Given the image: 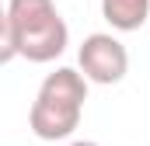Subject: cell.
<instances>
[{
	"instance_id": "7a4b0ae2",
	"label": "cell",
	"mask_w": 150,
	"mask_h": 146,
	"mask_svg": "<svg viewBox=\"0 0 150 146\" xmlns=\"http://www.w3.org/2000/svg\"><path fill=\"white\" fill-rule=\"evenodd\" d=\"M84 101H87V77L84 70H70L59 66L56 73H49L42 80L35 94V105L28 111V125L38 139L56 143L74 136V129L80 125L84 115Z\"/></svg>"
},
{
	"instance_id": "277c9868",
	"label": "cell",
	"mask_w": 150,
	"mask_h": 146,
	"mask_svg": "<svg viewBox=\"0 0 150 146\" xmlns=\"http://www.w3.org/2000/svg\"><path fill=\"white\" fill-rule=\"evenodd\" d=\"M101 18L115 32H140L150 18V0H101Z\"/></svg>"
},
{
	"instance_id": "3957f363",
	"label": "cell",
	"mask_w": 150,
	"mask_h": 146,
	"mask_svg": "<svg viewBox=\"0 0 150 146\" xmlns=\"http://www.w3.org/2000/svg\"><path fill=\"white\" fill-rule=\"evenodd\" d=\"M77 63H80V70H84V77L91 84H105L108 87V84H119L129 73V52L115 35L94 32V35L84 38V45L77 52Z\"/></svg>"
},
{
	"instance_id": "5b68a950",
	"label": "cell",
	"mask_w": 150,
	"mask_h": 146,
	"mask_svg": "<svg viewBox=\"0 0 150 146\" xmlns=\"http://www.w3.org/2000/svg\"><path fill=\"white\" fill-rule=\"evenodd\" d=\"M70 146H98V143H87V139H80V143H70Z\"/></svg>"
},
{
	"instance_id": "6da1fadb",
	"label": "cell",
	"mask_w": 150,
	"mask_h": 146,
	"mask_svg": "<svg viewBox=\"0 0 150 146\" xmlns=\"http://www.w3.org/2000/svg\"><path fill=\"white\" fill-rule=\"evenodd\" d=\"M0 32V63H11L14 56H25L28 63H52L70 42V28L52 0H7Z\"/></svg>"
}]
</instances>
